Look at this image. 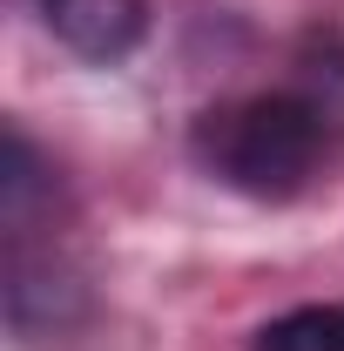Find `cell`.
I'll return each mask as SVG.
<instances>
[{
    "instance_id": "obj_3",
    "label": "cell",
    "mask_w": 344,
    "mask_h": 351,
    "mask_svg": "<svg viewBox=\"0 0 344 351\" xmlns=\"http://www.w3.org/2000/svg\"><path fill=\"white\" fill-rule=\"evenodd\" d=\"M250 351H344V304H297L270 317Z\"/></svg>"
},
{
    "instance_id": "obj_1",
    "label": "cell",
    "mask_w": 344,
    "mask_h": 351,
    "mask_svg": "<svg viewBox=\"0 0 344 351\" xmlns=\"http://www.w3.org/2000/svg\"><path fill=\"white\" fill-rule=\"evenodd\" d=\"M324 156H331V101L304 88H263L196 122V162L257 203L297 196L324 169Z\"/></svg>"
},
{
    "instance_id": "obj_2",
    "label": "cell",
    "mask_w": 344,
    "mask_h": 351,
    "mask_svg": "<svg viewBox=\"0 0 344 351\" xmlns=\"http://www.w3.org/2000/svg\"><path fill=\"white\" fill-rule=\"evenodd\" d=\"M82 61H122L149 34V0H34Z\"/></svg>"
}]
</instances>
